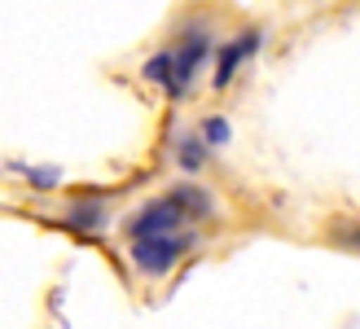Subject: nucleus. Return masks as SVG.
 Returning a JSON list of instances; mask_svg holds the SVG:
<instances>
[{
	"label": "nucleus",
	"instance_id": "nucleus-6",
	"mask_svg": "<svg viewBox=\"0 0 360 329\" xmlns=\"http://www.w3.org/2000/svg\"><path fill=\"white\" fill-rule=\"evenodd\" d=\"M172 158H176L180 172H202V162H207V141L198 136V132H176Z\"/></svg>",
	"mask_w": 360,
	"mask_h": 329
},
{
	"label": "nucleus",
	"instance_id": "nucleus-1",
	"mask_svg": "<svg viewBox=\"0 0 360 329\" xmlns=\"http://www.w3.org/2000/svg\"><path fill=\"white\" fill-rule=\"evenodd\" d=\"M211 58V27L202 22V18H193V22L185 27V35H180V44H172V84H167V97H189V88L198 79V70L207 66Z\"/></svg>",
	"mask_w": 360,
	"mask_h": 329
},
{
	"label": "nucleus",
	"instance_id": "nucleus-3",
	"mask_svg": "<svg viewBox=\"0 0 360 329\" xmlns=\"http://www.w3.org/2000/svg\"><path fill=\"white\" fill-rule=\"evenodd\" d=\"M185 228H193V219L163 193L128 219V242H136V237H167V233H185Z\"/></svg>",
	"mask_w": 360,
	"mask_h": 329
},
{
	"label": "nucleus",
	"instance_id": "nucleus-2",
	"mask_svg": "<svg viewBox=\"0 0 360 329\" xmlns=\"http://www.w3.org/2000/svg\"><path fill=\"white\" fill-rule=\"evenodd\" d=\"M198 246V228H185V233H167V237H136L128 242L132 250V264L141 277H167V272L180 264V254Z\"/></svg>",
	"mask_w": 360,
	"mask_h": 329
},
{
	"label": "nucleus",
	"instance_id": "nucleus-4",
	"mask_svg": "<svg viewBox=\"0 0 360 329\" xmlns=\"http://www.w3.org/2000/svg\"><path fill=\"white\" fill-rule=\"evenodd\" d=\"M259 44H264V31L259 27H246V31L233 35L229 44H220V58H215V88H229L233 75L242 70V62H250L259 53Z\"/></svg>",
	"mask_w": 360,
	"mask_h": 329
},
{
	"label": "nucleus",
	"instance_id": "nucleus-10",
	"mask_svg": "<svg viewBox=\"0 0 360 329\" xmlns=\"http://www.w3.org/2000/svg\"><path fill=\"white\" fill-rule=\"evenodd\" d=\"M334 237H338L343 246H360V224H338Z\"/></svg>",
	"mask_w": 360,
	"mask_h": 329
},
{
	"label": "nucleus",
	"instance_id": "nucleus-9",
	"mask_svg": "<svg viewBox=\"0 0 360 329\" xmlns=\"http://www.w3.org/2000/svg\"><path fill=\"white\" fill-rule=\"evenodd\" d=\"M198 136L207 141V150H211V145H229V136H233V132H229V119H215V115H211Z\"/></svg>",
	"mask_w": 360,
	"mask_h": 329
},
{
	"label": "nucleus",
	"instance_id": "nucleus-8",
	"mask_svg": "<svg viewBox=\"0 0 360 329\" xmlns=\"http://www.w3.org/2000/svg\"><path fill=\"white\" fill-rule=\"evenodd\" d=\"M141 75H146L150 84H158V88H167L172 84V49H158L154 58L141 66Z\"/></svg>",
	"mask_w": 360,
	"mask_h": 329
},
{
	"label": "nucleus",
	"instance_id": "nucleus-7",
	"mask_svg": "<svg viewBox=\"0 0 360 329\" xmlns=\"http://www.w3.org/2000/svg\"><path fill=\"white\" fill-rule=\"evenodd\" d=\"M66 224H70V228H79V233H101V224H105V202H97V198H88V202L70 207Z\"/></svg>",
	"mask_w": 360,
	"mask_h": 329
},
{
	"label": "nucleus",
	"instance_id": "nucleus-5",
	"mask_svg": "<svg viewBox=\"0 0 360 329\" xmlns=\"http://www.w3.org/2000/svg\"><path fill=\"white\" fill-rule=\"evenodd\" d=\"M167 198L193 219V224H198V219H211V215H215V198H211L207 189H198V185H176V189H167Z\"/></svg>",
	"mask_w": 360,
	"mask_h": 329
}]
</instances>
